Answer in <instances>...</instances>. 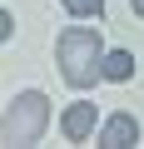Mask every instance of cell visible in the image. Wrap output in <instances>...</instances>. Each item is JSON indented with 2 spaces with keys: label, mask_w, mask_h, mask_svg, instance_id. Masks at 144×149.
I'll use <instances>...</instances> for the list:
<instances>
[{
  "label": "cell",
  "mask_w": 144,
  "mask_h": 149,
  "mask_svg": "<svg viewBox=\"0 0 144 149\" xmlns=\"http://www.w3.org/2000/svg\"><path fill=\"white\" fill-rule=\"evenodd\" d=\"M129 5H134V15H139V20H144V0H129Z\"/></svg>",
  "instance_id": "cell-8"
},
{
  "label": "cell",
  "mask_w": 144,
  "mask_h": 149,
  "mask_svg": "<svg viewBox=\"0 0 144 149\" xmlns=\"http://www.w3.org/2000/svg\"><path fill=\"white\" fill-rule=\"evenodd\" d=\"M65 10L80 15V20H90V15H104V0H65Z\"/></svg>",
  "instance_id": "cell-6"
},
{
  "label": "cell",
  "mask_w": 144,
  "mask_h": 149,
  "mask_svg": "<svg viewBox=\"0 0 144 149\" xmlns=\"http://www.w3.org/2000/svg\"><path fill=\"white\" fill-rule=\"evenodd\" d=\"M129 74H134V55H129V50H104V80L124 85Z\"/></svg>",
  "instance_id": "cell-5"
},
{
  "label": "cell",
  "mask_w": 144,
  "mask_h": 149,
  "mask_svg": "<svg viewBox=\"0 0 144 149\" xmlns=\"http://www.w3.org/2000/svg\"><path fill=\"white\" fill-rule=\"evenodd\" d=\"M45 124H50V100L40 90H20L5 104V134L0 139H5V149H30V144H40Z\"/></svg>",
  "instance_id": "cell-2"
},
{
  "label": "cell",
  "mask_w": 144,
  "mask_h": 149,
  "mask_svg": "<svg viewBox=\"0 0 144 149\" xmlns=\"http://www.w3.org/2000/svg\"><path fill=\"white\" fill-rule=\"evenodd\" d=\"M95 124H99V109H95L90 100H75V104L65 109V119H60V129H65L70 144H85V139L95 134Z\"/></svg>",
  "instance_id": "cell-3"
},
{
  "label": "cell",
  "mask_w": 144,
  "mask_h": 149,
  "mask_svg": "<svg viewBox=\"0 0 144 149\" xmlns=\"http://www.w3.org/2000/svg\"><path fill=\"white\" fill-rule=\"evenodd\" d=\"M55 60H60V74H65V85H75V90H90L95 80H104V45H99V30H65L60 45H55Z\"/></svg>",
  "instance_id": "cell-1"
},
{
  "label": "cell",
  "mask_w": 144,
  "mask_h": 149,
  "mask_svg": "<svg viewBox=\"0 0 144 149\" xmlns=\"http://www.w3.org/2000/svg\"><path fill=\"white\" fill-rule=\"evenodd\" d=\"M10 35H15V15H10V10H0V40H10Z\"/></svg>",
  "instance_id": "cell-7"
},
{
  "label": "cell",
  "mask_w": 144,
  "mask_h": 149,
  "mask_svg": "<svg viewBox=\"0 0 144 149\" xmlns=\"http://www.w3.org/2000/svg\"><path fill=\"white\" fill-rule=\"evenodd\" d=\"M139 144V119L134 114H109L104 129H99V149H129Z\"/></svg>",
  "instance_id": "cell-4"
}]
</instances>
